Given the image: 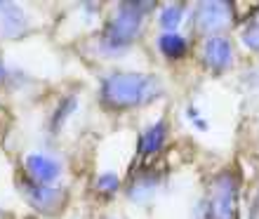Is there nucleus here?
Segmentation results:
<instances>
[{"instance_id": "nucleus-1", "label": "nucleus", "mask_w": 259, "mask_h": 219, "mask_svg": "<svg viewBox=\"0 0 259 219\" xmlns=\"http://www.w3.org/2000/svg\"><path fill=\"white\" fill-rule=\"evenodd\" d=\"M163 87L156 75L146 73H111L102 80V104L109 109H132L151 104L160 97Z\"/></svg>"}, {"instance_id": "nucleus-2", "label": "nucleus", "mask_w": 259, "mask_h": 219, "mask_svg": "<svg viewBox=\"0 0 259 219\" xmlns=\"http://www.w3.org/2000/svg\"><path fill=\"white\" fill-rule=\"evenodd\" d=\"M156 3H120L116 14L109 19L104 28L102 42L104 50H123L135 40L142 31V17L144 12L153 10Z\"/></svg>"}, {"instance_id": "nucleus-3", "label": "nucleus", "mask_w": 259, "mask_h": 219, "mask_svg": "<svg viewBox=\"0 0 259 219\" xmlns=\"http://www.w3.org/2000/svg\"><path fill=\"white\" fill-rule=\"evenodd\" d=\"M205 219H238V177L219 172L207 189Z\"/></svg>"}, {"instance_id": "nucleus-4", "label": "nucleus", "mask_w": 259, "mask_h": 219, "mask_svg": "<svg viewBox=\"0 0 259 219\" xmlns=\"http://www.w3.org/2000/svg\"><path fill=\"white\" fill-rule=\"evenodd\" d=\"M233 21V3L219 0V3H200L196 10V28L200 33L217 35L219 31L231 26Z\"/></svg>"}, {"instance_id": "nucleus-5", "label": "nucleus", "mask_w": 259, "mask_h": 219, "mask_svg": "<svg viewBox=\"0 0 259 219\" xmlns=\"http://www.w3.org/2000/svg\"><path fill=\"white\" fill-rule=\"evenodd\" d=\"M24 198L40 212H57L59 207L64 205V191L59 189H52V186H45V184H35V182H28L24 186Z\"/></svg>"}, {"instance_id": "nucleus-6", "label": "nucleus", "mask_w": 259, "mask_h": 219, "mask_svg": "<svg viewBox=\"0 0 259 219\" xmlns=\"http://www.w3.org/2000/svg\"><path fill=\"white\" fill-rule=\"evenodd\" d=\"M203 59L214 73L226 71L229 66H231V59H233L231 42L226 40V38H222V35H212V38H207L205 50H203Z\"/></svg>"}, {"instance_id": "nucleus-7", "label": "nucleus", "mask_w": 259, "mask_h": 219, "mask_svg": "<svg viewBox=\"0 0 259 219\" xmlns=\"http://www.w3.org/2000/svg\"><path fill=\"white\" fill-rule=\"evenodd\" d=\"M26 172H28V177H31V182L50 186L57 177H59V163L50 156L33 153V156L26 158Z\"/></svg>"}, {"instance_id": "nucleus-8", "label": "nucleus", "mask_w": 259, "mask_h": 219, "mask_svg": "<svg viewBox=\"0 0 259 219\" xmlns=\"http://www.w3.org/2000/svg\"><path fill=\"white\" fill-rule=\"evenodd\" d=\"M26 31V17L17 5L0 3V33L7 38H19Z\"/></svg>"}, {"instance_id": "nucleus-9", "label": "nucleus", "mask_w": 259, "mask_h": 219, "mask_svg": "<svg viewBox=\"0 0 259 219\" xmlns=\"http://www.w3.org/2000/svg\"><path fill=\"white\" fill-rule=\"evenodd\" d=\"M165 135H167V125L165 123L151 125L149 130L142 135V139H139V156H151V153L163 149Z\"/></svg>"}, {"instance_id": "nucleus-10", "label": "nucleus", "mask_w": 259, "mask_h": 219, "mask_svg": "<svg viewBox=\"0 0 259 219\" xmlns=\"http://www.w3.org/2000/svg\"><path fill=\"white\" fill-rule=\"evenodd\" d=\"M158 48L167 59H179V57L186 55V40L179 33H165L158 40Z\"/></svg>"}, {"instance_id": "nucleus-11", "label": "nucleus", "mask_w": 259, "mask_h": 219, "mask_svg": "<svg viewBox=\"0 0 259 219\" xmlns=\"http://www.w3.org/2000/svg\"><path fill=\"white\" fill-rule=\"evenodd\" d=\"M182 17H184V5H177V3H175V5H165L163 10H160V26L172 31V28L179 26Z\"/></svg>"}, {"instance_id": "nucleus-12", "label": "nucleus", "mask_w": 259, "mask_h": 219, "mask_svg": "<svg viewBox=\"0 0 259 219\" xmlns=\"http://www.w3.org/2000/svg\"><path fill=\"white\" fill-rule=\"evenodd\" d=\"M243 42H245L250 50L259 52V21H252V24L243 31Z\"/></svg>"}, {"instance_id": "nucleus-13", "label": "nucleus", "mask_w": 259, "mask_h": 219, "mask_svg": "<svg viewBox=\"0 0 259 219\" xmlns=\"http://www.w3.org/2000/svg\"><path fill=\"white\" fill-rule=\"evenodd\" d=\"M97 186H99V191H104V193H116L118 186H120V182H118L116 174H111L109 172V174H102V177H99Z\"/></svg>"}, {"instance_id": "nucleus-14", "label": "nucleus", "mask_w": 259, "mask_h": 219, "mask_svg": "<svg viewBox=\"0 0 259 219\" xmlns=\"http://www.w3.org/2000/svg\"><path fill=\"white\" fill-rule=\"evenodd\" d=\"M250 219H259V191L252 200V210H250Z\"/></svg>"}, {"instance_id": "nucleus-15", "label": "nucleus", "mask_w": 259, "mask_h": 219, "mask_svg": "<svg viewBox=\"0 0 259 219\" xmlns=\"http://www.w3.org/2000/svg\"><path fill=\"white\" fill-rule=\"evenodd\" d=\"M5 80V66H3V62H0V82Z\"/></svg>"}]
</instances>
